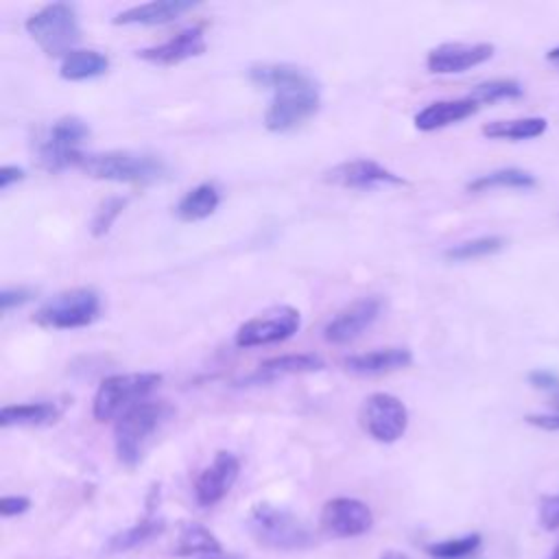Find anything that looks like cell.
Here are the masks:
<instances>
[{"instance_id":"4fadbf2b","label":"cell","mask_w":559,"mask_h":559,"mask_svg":"<svg viewBox=\"0 0 559 559\" xmlns=\"http://www.w3.org/2000/svg\"><path fill=\"white\" fill-rule=\"evenodd\" d=\"M325 181L352 188V190H373L380 186H404L406 179L395 175L393 170L384 168L373 159H352L343 162L325 173Z\"/></svg>"},{"instance_id":"9a60e30c","label":"cell","mask_w":559,"mask_h":559,"mask_svg":"<svg viewBox=\"0 0 559 559\" xmlns=\"http://www.w3.org/2000/svg\"><path fill=\"white\" fill-rule=\"evenodd\" d=\"M493 44H441L426 57V68L432 74H459L472 70L493 57Z\"/></svg>"},{"instance_id":"ac0fdd59","label":"cell","mask_w":559,"mask_h":559,"mask_svg":"<svg viewBox=\"0 0 559 559\" xmlns=\"http://www.w3.org/2000/svg\"><path fill=\"white\" fill-rule=\"evenodd\" d=\"M478 107L480 105L469 96L452 98V100H435L415 114V127L419 131H437L474 116Z\"/></svg>"},{"instance_id":"44dd1931","label":"cell","mask_w":559,"mask_h":559,"mask_svg":"<svg viewBox=\"0 0 559 559\" xmlns=\"http://www.w3.org/2000/svg\"><path fill=\"white\" fill-rule=\"evenodd\" d=\"M109 70V57L103 55L100 50H90V48H76L70 55L61 59L59 74L66 81H87L103 76Z\"/></svg>"},{"instance_id":"f546056e","label":"cell","mask_w":559,"mask_h":559,"mask_svg":"<svg viewBox=\"0 0 559 559\" xmlns=\"http://www.w3.org/2000/svg\"><path fill=\"white\" fill-rule=\"evenodd\" d=\"M480 542L483 539H480L478 533H467V535H461V537L428 544L426 550H428V555H432L437 559H463V557L476 552Z\"/></svg>"},{"instance_id":"5bb4252c","label":"cell","mask_w":559,"mask_h":559,"mask_svg":"<svg viewBox=\"0 0 559 559\" xmlns=\"http://www.w3.org/2000/svg\"><path fill=\"white\" fill-rule=\"evenodd\" d=\"M238 474H240L238 456L227 450H218L214 454V461L194 480L197 502L201 507H212L218 500H223L234 487Z\"/></svg>"},{"instance_id":"8fae6325","label":"cell","mask_w":559,"mask_h":559,"mask_svg":"<svg viewBox=\"0 0 559 559\" xmlns=\"http://www.w3.org/2000/svg\"><path fill=\"white\" fill-rule=\"evenodd\" d=\"M321 531L332 537H358L373 526L371 509L356 498H332L321 509Z\"/></svg>"},{"instance_id":"603a6c76","label":"cell","mask_w":559,"mask_h":559,"mask_svg":"<svg viewBox=\"0 0 559 559\" xmlns=\"http://www.w3.org/2000/svg\"><path fill=\"white\" fill-rule=\"evenodd\" d=\"M218 203H221V194H218L216 186L214 183H199L197 188L188 190L179 199V203L175 207V214L183 223H194V221H203L210 214H214Z\"/></svg>"},{"instance_id":"f1b7e54d","label":"cell","mask_w":559,"mask_h":559,"mask_svg":"<svg viewBox=\"0 0 559 559\" xmlns=\"http://www.w3.org/2000/svg\"><path fill=\"white\" fill-rule=\"evenodd\" d=\"M524 94L522 85L513 79H491V81H483L478 83L469 98L476 100L478 105L485 103H496V100H507V98H520Z\"/></svg>"},{"instance_id":"e0dca14e","label":"cell","mask_w":559,"mask_h":559,"mask_svg":"<svg viewBox=\"0 0 559 559\" xmlns=\"http://www.w3.org/2000/svg\"><path fill=\"white\" fill-rule=\"evenodd\" d=\"M197 7V2L190 0H155V2H146V4H135L129 7L124 11H120L111 22L114 24H140V26H157V24H166L177 20L179 15L192 11Z\"/></svg>"},{"instance_id":"74e56055","label":"cell","mask_w":559,"mask_h":559,"mask_svg":"<svg viewBox=\"0 0 559 559\" xmlns=\"http://www.w3.org/2000/svg\"><path fill=\"white\" fill-rule=\"evenodd\" d=\"M380 559H408L406 555H402V552H395V550H389V552H384Z\"/></svg>"},{"instance_id":"836d02e7","label":"cell","mask_w":559,"mask_h":559,"mask_svg":"<svg viewBox=\"0 0 559 559\" xmlns=\"http://www.w3.org/2000/svg\"><path fill=\"white\" fill-rule=\"evenodd\" d=\"M526 380H528L531 386L542 389V391H555V389H559V376H557L555 371H548V369L528 371V373H526Z\"/></svg>"},{"instance_id":"3957f363","label":"cell","mask_w":559,"mask_h":559,"mask_svg":"<svg viewBox=\"0 0 559 559\" xmlns=\"http://www.w3.org/2000/svg\"><path fill=\"white\" fill-rule=\"evenodd\" d=\"M247 526L260 546L273 550H299L312 544L310 528L293 511L271 502L253 504Z\"/></svg>"},{"instance_id":"1f68e13d","label":"cell","mask_w":559,"mask_h":559,"mask_svg":"<svg viewBox=\"0 0 559 559\" xmlns=\"http://www.w3.org/2000/svg\"><path fill=\"white\" fill-rule=\"evenodd\" d=\"M539 524L546 531H559V493L539 500Z\"/></svg>"},{"instance_id":"4316f807","label":"cell","mask_w":559,"mask_h":559,"mask_svg":"<svg viewBox=\"0 0 559 559\" xmlns=\"http://www.w3.org/2000/svg\"><path fill=\"white\" fill-rule=\"evenodd\" d=\"M164 531V522L157 520V518H144L142 522L124 528V531H118L111 535V539L107 542V550L109 552H127L140 544H146L148 539L157 537L159 533Z\"/></svg>"},{"instance_id":"d6a6232c","label":"cell","mask_w":559,"mask_h":559,"mask_svg":"<svg viewBox=\"0 0 559 559\" xmlns=\"http://www.w3.org/2000/svg\"><path fill=\"white\" fill-rule=\"evenodd\" d=\"M35 297V290L28 286H13V288H2L0 293V306L2 312H9L15 306H22Z\"/></svg>"},{"instance_id":"2e32d148","label":"cell","mask_w":559,"mask_h":559,"mask_svg":"<svg viewBox=\"0 0 559 559\" xmlns=\"http://www.w3.org/2000/svg\"><path fill=\"white\" fill-rule=\"evenodd\" d=\"M205 50H207V41H205L203 24H194V26L179 31L177 35H173L170 39H166L157 46L138 50V57L153 66H177L186 59L203 55Z\"/></svg>"},{"instance_id":"4dcf8cb0","label":"cell","mask_w":559,"mask_h":559,"mask_svg":"<svg viewBox=\"0 0 559 559\" xmlns=\"http://www.w3.org/2000/svg\"><path fill=\"white\" fill-rule=\"evenodd\" d=\"M127 203H129L127 197H109V199H105L98 205V210H96V214L92 218V227H90L92 236H96V238L105 236L111 229V225L116 223V218L122 214Z\"/></svg>"},{"instance_id":"e575fe53","label":"cell","mask_w":559,"mask_h":559,"mask_svg":"<svg viewBox=\"0 0 559 559\" xmlns=\"http://www.w3.org/2000/svg\"><path fill=\"white\" fill-rule=\"evenodd\" d=\"M28 507H31V500L26 496H2V500H0V513L4 518L20 515V513L28 511Z\"/></svg>"},{"instance_id":"8d00e7d4","label":"cell","mask_w":559,"mask_h":559,"mask_svg":"<svg viewBox=\"0 0 559 559\" xmlns=\"http://www.w3.org/2000/svg\"><path fill=\"white\" fill-rule=\"evenodd\" d=\"M24 179V170L20 166H2L0 168V190H7L9 186Z\"/></svg>"},{"instance_id":"ba28073f","label":"cell","mask_w":559,"mask_h":559,"mask_svg":"<svg viewBox=\"0 0 559 559\" xmlns=\"http://www.w3.org/2000/svg\"><path fill=\"white\" fill-rule=\"evenodd\" d=\"M90 135V127L79 116L59 118L37 142L39 162L48 173H61L74 166L81 155V144Z\"/></svg>"},{"instance_id":"d4e9b609","label":"cell","mask_w":559,"mask_h":559,"mask_svg":"<svg viewBox=\"0 0 559 559\" xmlns=\"http://www.w3.org/2000/svg\"><path fill=\"white\" fill-rule=\"evenodd\" d=\"M535 186H537V179L528 170H522V168H500V170H491L487 175H480V177L472 179L467 183V190L469 192H485V190H491V188H520V190H526V188H535Z\"/></svg>"},{"instance_id":"5b68a950","label":"cell","mask_w":559,"mask_h":559,"mask_svg":"<svg viewBox=\"0 0 559 559\" xmlns=\"http://www.w3.org/2000/svg\"><path fill=\"white\" fill-rule=\"evenodd\" d=\"M26 31L48 57H66L81 39L79 17L72 4L52 2L26 20Z\"/></svg>"},{"instance_id":"30bf717a","label":"cell","mask_w":559,"mask_h":559,"mask_svg":"<svg viewBox=\"0 0 559 559\" xmlns=\"http://www.w3.org/2000/svg\"><path fill=\"white\" fill-rule=\"evenodd\" d=\"M362 426L380 443L397 441L408 426V411L404 402L391 393H373L362 406Z\"/></svg>"},{"instance_id":"cb8c5ba5","label":"cell","mask_w":559,"mask_h":559,"mask_svg":"<svg viewBox=\"0 0 559 559\" xmlns=\"http://www.w3.org/2000/svg\"><path fill=\"white\" fill-rule=\"evenodd\" d=\"M548 129V120L542 116L513 118V120H491L483 127V135L489 140H531L544 135Z\"/></svg>"},{"instance_id":"8992f818","label":"cell","mask_w":559,"mask_h":559,"mask_svg":"<svg viewBox=\"0 0 559 559\" xmlns=\"http://www.w3.org/2000/svg\"><path fill=\"white\" fill-rule=\"evenodd\" d=\"M162 373L155 371H135V373H116L105 378L94 395L92 415L96 421H109L120 417L131 406L144 402V397L157 389Z\"/></svg>"},{"instance_id":"d6986e66","label":"cell","mask_w":559,"mask_h":559,"mask_svg":"<svg viewBox=\"0 0 559 559\" xmlns=\"http://www.w3.org/2000/svg\"><path fill=\"white\" fill-rule=\"evenodd\" d=\"M323 369V360L317 354H284V356H275L264 360L262 365H258L242 382L245 384H262V382H271L284 376H293V373H310V371H319Z\"/></svg>"},{"instance_id":"d590c367","label":"cell","mask_w":559,"mask_h":559,"mask_svg":"<svg viewBox=\"0 0 559 559\" xmlns=\"http://www.w3.org/2000/svg\"><path fill=\"white\" fill-rule=\"evenodd\" d=\"M524 421L539 430H559V413H550V415L535 413V415H526Z\"/></svg>"},{"instance_id":"7c38bea8","label":"cell","mask_w":559,"mask_h":559,"mask_svg":"<svg viewBox=\"0 0 559 559\" xmlns=\"http://www.w3.org/2000/svg\"><path fill=\"white\" fill-rule=\"evenodd\" d=\"M380 310H382V301L376 295L360 297L349 306H345L343 310H338L328 321V325L323 328V338L332 345L352 343L376 323V319L380 317Z\"/></svg>"},{"instance_id":"ab89813d","label":"cell","mask_w":559,"mask_h":559,"mask_svg":"<svg viewBox=\"0 0 559 559\" xmlns=\"http://www.w3.org/2000/svg\"><path fill=\"white\" fill-rule=\"evenodd\" d=\"M546 559H559V542H557V544H555V548H552V550H550V555H548V557H546Z\"/></svg>"},{"instance_id":"7a4b0ae2","label":"cell","mask_w":559,"mask_h":559,"mask_svg":"<svg viewBox=\"0 0 559 559\" xmlns=\"http://www.w3.org/2000/svg\"><path fill=\"white\" fill-rule=\"evenodd\" d=\"M74 166L94 179L135 186H148L162 181L168 175V166L159 155L135 151L81 153Z\"/></svg>"},{"instance_id":"f35d334b","label":"cell","mask_w":559,"mask_h":559,"mask_svg":"<svg viewBox=\"0 0 559 559\" xmlns=\"http://www.w3.org/2000/svg\"><path fill=\"white\" fill-rule=\"evenodd\" d=\"M546 59H548V61L559 63V46H557V48H552V50H548V52H546Z\"/></svg>"},{"instance_id":"60d3db41","label":"cell","mask_w":559,"mask_h":559,"mask_svg":"<svg viewBox=\"0 0 559 559\" xmlns=\"http://www.w3.org/2000/svg\"><path fill=\"white\" fill-rule=\"evenodd\" d=\"M550 406H552V408H555V411H557V413H559V393H557V395H552V397H550Z\"/></svg>"},{"instance_id":"83f0119b","label":"cell","mask_w":559,"mask_h":559,"mask_svg":"<svg viewBox=\"0 0 559 559\" xmlns=\"http://www.w3.org/2000/svg\"><path fill=\"white\" fill-rule=\"evenodd\" d=\"M504 238L502 236H480V238H472L459 245H452L450 249H445V258L450 262H467V260H476V258H485V255H493L500 249H504Z\"/></svg>"},{"instance_id":"7402d4cb","label":"cell","mask_w":559,"mask_h":559,"mask_svg":"<svg viewBox=\"0 0 559 559\" xmlns=\"http://www.w3.org/2000/svg\"><path fill=\"white\" fill-rule=\"evenodd\" d=\"M61 415V408L55 402H24L7 404L0 411V426H41L50 424Z\"/></svg>"},{"instance_id":"52a82bcc","label":"cell","mask_w":559,"mask_h":559,"mask_svg":"<svg viewBox=\"0 0 559 559\" xmlns=\"http://www.w3.org/2000/svg\"><path fill=\"white\" fill-rule=\"evenodd\" d=\"M100 314V297L94 288H72L48 299L33 321L48 330H74L90 325Z\"/></svg>"},{"instance_id":"6da1fadb","label":"cell","mask_w":559,"mask_h":559,"mask_svg":"<svg viewBox=\"0 0 559 559\" xmlns=\"http://www.w3.org/2000/svg\"><path fill=\"white\" fill-rule=\"evenodd\" d=\"M249 79L273 94L264 114L269 131H293L310 120L321 107L319 83L304 68L290 63H258L249 68Z\"/></svg>"},{"instance_id":"ffe728a7","label":"cell","mask_w":559,"mask_h":559,"mask_svg":"<svg viewBox=\"0 0 559 559\" xmlns=\"http://www.w3.org/2000/svg\"><path fill=\"white\" fill-rule=\"evenodd\" d=\"M413 362V354L406 347H380L365 354H356L345 358V369L360 376H373V373H389L404 369Z\"/></svg>"},{"instance_id":"b9f144b4","label":"cell","mask_w":559,"mask_h":559,"mask_svg":"<svg viewBox=\"0 0 559 559\" xmlns=\"http://www.w3.org/2000/svg\"><path fill=\"white\" fill-rule=\"evenodd\" d=\"M207 559H238V557H221V555H216V557H207Z\"/></svg>"},{"instance_id":"277c9868","label":"cell","mask_w":559,"mask_h":559,"mask_svg":"<svg viewBox=\"0 0 559 559\" xmlns=\"http://www.w3.org/2000/svg\"><path fill=\"white\" fill-rule=\"evenodd\" d=\"M170 413L173 411L166 402H140L124 411L114 426V445L118 461L127 467L138 465L148 437Z\"/></svg>"},{"instance_id":"9c48e42d","label":"cell","mask_w":559,"mask_h":559,"mask_svg":"<svg viewBox=\"0 0 559 559\" xmlns=\"http://www.w3.org/2000/svg\"><path fill=\"white\" fill-rule=\"evenodd\" d=\"M299 325H301L299 310L293 306H280L245 321L236 330L234 343L236 347H260V345L282 343L290 338L299 330Z\"/></svg>"},{"instance_id":"484cf974","label":"cell","mask_w":559,"mask_h":559,"mask_svg":"<svg viewBox=\"0 0 559 559\" xmlns=\"http://www.w3.org/2000/svg\"><path fill=\"white\" fill-rule=\"evenodd\" d=\"M221 544L218 539L205 528L203 524L188 522L181 526L177 544H175V555H218Z\"/></svg>"}]
</instances>
